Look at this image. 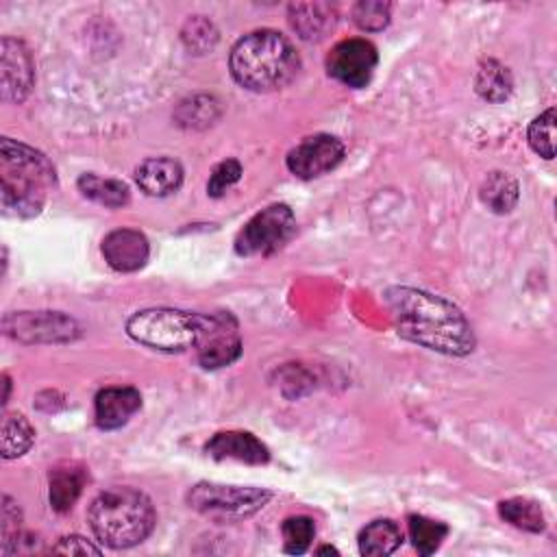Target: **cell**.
<instances>
[{
	"instance_id": "obj_31",
	"label": "cell",
	"mask_w": 557,
	"mask_h": 557,
	"mask_svg": "<svg viewBox=\"0 0 557 557\" xmlns=\"http://www.w3.org/2000/svg\"><path fill=\"white\" fill-rule=\"evenodd\" d=\"M0 520H2V553L7 555L11 548V542L20 537V509L9 496H2Z\"/></svg>"
},
{
	"instance_id": "obj_9",
	"label": "cell",
	"mask_w": 557,
	"mask_h": 557,
	"mask_svg": "<svg viewBox=\"0 0 557 557\" xmlns=\"http://www.w3.org/2000/svg\"><path fill=\"white\" fill-rule=\"evenodd\" d=\"M2 329L9 337L35 344V342H70L78 335V326L72 318L59 311H15L7 313Z\"/></svg>"
},
{
	"instance_id": "obj_7",
	"label": "cell",
	"mask_w": 557,
	"mask_h": 557,
	"mask_svg": "<svg viewBox=\"0 0 557 557\" xmlns=\"http://www.w3.org/2000/svg\"><path fill=\"white\" fill-rule=\"evenodd\" d=\"M296 233L294 211L283 205H270L255 213L244 228L235 237V252L242 257L255 255H272L281 246H285Z\"/></svg>"
},
{
	"instance_id": "obj_17",
	"label": "cell",
	"mask_w": 557,
	"mask_h": 557,
	"mask_svg": "<svg viewBox=\"0 0 557 557\" xmlns=\"http://www.w3.org/2000/svg\"><path fill=\"white\" fill-rule=\"evenodd\" d=\"M289 26L305 41L324 39L337 22L335 7L329 2H298L289 4Z\"/></svg>"
},
{
	"instance_id": "obj_18",
	"label": "cell",
	"mask_w": 557,
	"mask_h": 557,
	"mask_svg": "<svg viewBox=\"0 0 557 557\" xmlns=\"http://www.w3.org/2000/svg\"><path fill=\"white\" fill-rule=\"evenodd\" d=\"M85 483H87V472L76 463H61L50 468V474H48L50 507L59 513L70 511L78 500Z\"/></svg>"
},
{
	"instance_id": "obj_27",
	"label": "cell",
	"mask_w": 557,
	"mask_h": 557,
	"mask_svg": "<svg viewBox=\"0 0 557 557\" xmlns=\"http://www.w3.org/2000/svg\"><path fill=\"white\" fill-rule=\"evenodd\" d=\"M527 139L529 146L533 148L535 154L544 157V159H553L555 157V109H546L544 113H540L527 131Z\"/></svg>"
},
{
	"instance_id": "obj_11",
	"label": "cell",
	"mask_w": 557,
	"mask_h": 557,
	"mask_svg": "<svg viewBox=\"0 0 557 557\" xmlns=\"http://www.w3.org/2000/svg\"><path fill=\"white\" fill-rule=\"evenodd\" d=\"M35 83V63L24 41L2 37L0 41V94L4 102H24Z\"/></svg>"
},
{
	"instance_id": "obj_2",
	"label": "cell",
	"mask_w": 557,
	"mask_h": 557,
	"mask_svg": "<svg viewBox=\"0 0 557 557\" xmlns=\"http://www.w3.org/2000/svg\"><path fill=\"white\" fill-rule=\"evenodd\" d=\"M228 67L242 87L250 91H274L296 78L300 57L285 35L261 28L237 39L231 48Z\"/></svg>"
},
{
	"instance_id": "obj_14",
	"label": "cell",
	"mask_w": 557,
	"mask_h": 557,
	"mask_svg": "<svg viewBox=\"0 0 557 557\" xmlns=\"http://www.w3.org/2000/svg\"><path fill=\"white\" fill-rule=\"evenodd\" d=\"M141 407V394L131 385L104 387L94 398L96 424L104 431L124 426Z\"/></svg>"
},
{
	"instance_id": "obj_22",
	"label": "cell",
	"mask_w": 557,
	"mask_h": 557,
	"mask_svg": "<svg viewBox=\"0 0 557 557\" xmlns=\"http://www.w3.org/2000/svg\"><path fill=\"white\" fill-rule=\"evenodd\" d=\"M518 183L507 172H490L479 189L481 202L494 213H509L518 205Z\"/></svg>"
},
{
	"instance_id": "obj_29",
	"label": "cell",
	"mask_w": 557,
	"mask_h": 557,
	"mask_svg": "<svg viewBox=\"0 0 557 557\" xmlns=\"http://www.w3.org/2000/svg\"><path fill=\"white\" fill-rule=\"evenodd\" d=\"M183 41L189 50H196V54L211 50L218 41V30L213 28V24L200 15L191 17L185 28H183Z\"/></svg>"
},
{
	"instance_id": "obj_10",
	"label": "cell",
	"mask_w": 557,
	"mask_h": 557,
	"mask_svg": "<svg viewBox=\"0 0 557 557\" xmlns=\"http://www.w3.org/2000/svg\"><path fill=\"white\" fill-rule=\"evenodd\" d=\"M344 152L346 148L337 137L318 133L305 137L298 146H294L287 152L285 163L287 170L298 178H318L337 168L344 159Z\"/></svg>"
},
{
	"instance_id": "obj_13",
	"label": "cell",
	"mask_w": 557,
	"mask_h": 557,
	"mask_svg": "<svg viewBox=\"0 0 557 557\" xmlns=\"http://www.w3.org/2000/svg\"><path fill=\"white\" fill-rule=\"evenodd\" d=\"M102 257L115 272H135L146 265L150 246L144 233L135 228H115L102 239Z\"/></svg>"
},
{
	"instance_id": "obj_24",
	"label": "cell",
	"mask_w": 557,
	"mask_h": 557,
	"mask_svg": "<svg viewBox=\"0 0 557 557\" xmlns=\"http://www.w3.org/2000/svg\"><path fill=\"white\" fill-rule=\"evenodd\" d=\"M35 442V429L22 413H7L2 420L0 450L4 459L22 457Z\"/></svg>"
},
{
	"instance_id": "obj_12",
	"label": "cell",
	"mask_w": 557,
	"mask_h": 557,
	"mask_svg": "<svg viewBox=\"0 0 557 557\" xmlns=\"http://www.w3.org/2000/svg\"><path fill=\"white\" fill-rule=\"evenodd\" d=\"M198 363L207 370L231 366L242 355V337L237 322L228 313H209V324L196 346Z\"/></svg>"
},
{
	"instance_id": "obj_15",
	"label": "cell",
	"mask_w": 557,
	"mask_h": 557,
	"mask_svg": "<svg viewBox=\"0 0 557 557\" xmlns=\"http://www.w3.org/2000/svg\"><path fill=\"white\" fill-rule=\"evenodd\" d=\"M205 453L218 461L235 459L252 466L270 459L268 446L248 431H220L205 444Z\"/></svg>"
},
{
	"instance_id": "obj_1",
	"label": "cell",
	"mask_w": 557,
	"mask_h": 557,
	"mask_svg": "<svg viewBox=\"0 0 557 557\" xmlns=\"http://www.w3.org/2000/svg\"><path fill=\"white\" fill-rule=\"evenodd\" d=\"M383 296L403 339L450 357L474 350L472 324L448 298L407 285H392Z\"/></svg>"
},
{
	"instance_id": "obj_34",
	"label": "cell",
	"mask_w": 557,
	"mask_h": 557,
	"mask_svg": "<svg viewBox=\"0 0 557 557\" xmlns=\"http://www.w3.org/2000/svg\"><path fill=\"white\" fill-rule=\"evenodd\" d=\"M315 553H318V555H324V553H333V555H337V550H335L333 546H320Z\"/></svg>"
},
{
	"instance_id": "obj_20",
	"label": "cell",
	"mask_w": 557,
	"mask_h": 557,
	"mask_svg": "<svg viewBox=\"0 0 557 557\" xmlns=\"http://www.w3.org/2000/svg\"><path fill=\"white\" fill-rule=\"evenodd\" d=\"M76 185H78V191L87 200L98 202V205L109 207V209H120V207L128 205V200H131L128 185L124 181H117V178H102L94 172H87V174L78 176Z\"/></svg>"
},
{
	"instance_id": "obj_30",
	"label": "cell",
	"mask_w": 557,
	"mask_h": 557,
	"mask_svg": "<svg viewBox=\"0 0 557 557\" xmlns=\"http://www.w3.org/2000/svg\"><path fill=\"white\" fill-rule=\"evenodd\" d=\"M242 176V165L235 159H226L222 163H218L207 181V194L213 198L224 196Z\"/></svg>"
},
{
	"instance_id": "obj_28",
	"label": "cell",
	"mask_w": 557,
	"mask_h": 557,
	"mask_svg": "<svg viewBox=\"0 0 557 557\" xmlns=\"http://www.w3.org/2000/svg\"><path fill=\"white\" fill-rule=\"evenodd\" d=\"M389 11L392 4L383 2V0H361L352 7L350 15L352 22L361 28V30H381L389 24Z\"/></svg>"
},
{
	"instance_id": "obj_16",
	"label": "cell",
	"mask_w": 557,
	"mask_h": 557,
	"mask_svg": "<svg viewBox=\"0 0 557 557\" xmlns=\"http://www.w3.org/2000/svg\"><path fill=\"white\" fill-rule=\"evenodd\" d=\"M135 181L146 196H170L183 183V168L176 159L170 157H150L144 159L135 170Z\"/></svg>"
},
{
	"instance_id": "obj_32",
	"label": "cell",
	"mask_w": 557,
	"mask_h": 557,
	"mask_svg": "<svg viewBox=\"0 0 557 557\" xmlns=\"http://www.w3.org/2000/svg\"><path fill=\"white\" fill-rule=\"evenodd\" d=\"M52 553L59 555H100V548L87 542L81 535H65L59 540V544L52 546Z\"/></svg>"
},
{
	"instance_id": "obj_4",
	"label": "cell",
	"mask_w": 557,
	"mask_h": 557,
	"mask_svg": "<svg viewBox=\"0 0 557 557\" xmlns=\"http://www.w3.org/2000/svg\"><path fill=\"white\" fill-rule=\"evenodd\" d=\"M87 520L100 544L131 548L152 533L157 513L144 492L131 485H113L91 500Z\"/></svg>"
},
{
	"instance_id": "obj_33",
	"label": "cell",
	"mask_w": 557,
	"mask_h": 557,
	"mask_svg": "<svg viewBox=\"0 0 557 557\" xmlns=\"http://www.w3.org/2000/svg\"><path fill=\"white\" fill-rule=\"evenodd\" d=\"M2 385H4V394H2V405H7V400H9V389H11V381H9V376H7V374L2 376Z\"/></svg>"
},
{
	"instance_id": "obj_3",
	"label": "cell",
	"mask_w": 557,
	"mask_h": 557,
	"mask_svg": "<svg viewBox=\"0 0 557 557\" xmlns=\"http://www.w3.org/2000/svg\"><path fill=\"white\" fill-rule=\"evenodd\" d=\"M0 172L2 209L20 218L37 215L57 185V172L48 157L11 137L0 141Z\"/></svg>"
},
{
	"instance_id": "obj_8",
	"label": "cell",
	"mask_w": 557,
	"mask_h": 557,
	"mask_svg": "<svg viewBox=\"0 0 557 557\" xmlns=\"http://www.w3.org/2000/svg\"><path fill=\"white\" fill-rule=\"evenodd\" d=\"M379 63V52L372 41L350 37L335 44L326 57V72L346 87H366Z\"/></svg>"
},
{
	"instance_id": "obj_5",
	"label": "cell",
	"mask_w": 557,
	"mask_h": 557,
	"mask_svg": "<svg viewBox=\"0 0 557 557\" xmlns=\"http://www.w3.org/2000/svg\"><path fill=\"white\" fill-rule=\"evenodd\" d=\"M209 324V313L152 307L135 311L126 320V333L141 346L161 352H183L196 348Z\"/></svg>"
},
{
	"instance_id": "obj_19",
	"label": "cell",
	"mask_w": 557,
	"mask_h": 557,
	"mask_svg": "<svg viewBox=\"0 0 557 557\" xmlns=\"http://www.w3.org/2000/svg\"><path fill=\"white\" fill-rule=\"evenodd\" d=\"M357 544L359 553L366 557H385L403 544V531L394 520L379 518L359 531Z\"/></svg>"
},
{
	"instance_id": "obj_25",
	"label": "cell",
	"mask_w": 557,
	"mask_h": 557,
	"mask_svg": "<svg viewBox=\"0 0 557 557\" xmlns=\"http://www.w3.org/2000/svg\"><path fill=\"white\" fill-rule=\"evenodd\" d=\"M407 529H409L411 544L420 555L435 553L444 542V537L448 535V527L444 522L431 520L426 516H416V513L407 518Z\"/></svg>"
},
{
	"instance_id": "obj_26",
	"label": "cell",
	"mask_w": 557,
	"mask_h": 557,
	"mask_svg": "<svg viewBox=\"0 0 557 557\" xmlns=\"http://www.w3.org/2000/svg\"><path fill=\"white\" fill-rule=\"evenodd\" d=\"M281 533H283V550L289 555H302L315 537V524L309 516H292L283 520Z\"/></svg>"
},
{
	"instance_id": "obj_21",
	"label": "cell",
	"mask_w": 557,
	"mask_h": 557,
	"mask_svg": "<svg viewBox=\"0 0 557 557\" xmlns=\"http://www.w3.org/2000/svg\"><path fill=\"white\" fill-rule=\"evenodd\" d=\"M474 89L487 102H503L513 89L511 72L500 61L485 59L474 74Z\"/></svg>"
},
{
	"instance_id": "obj_6",
	"label": "cell",
	"mask_w": 557,
	"mask_h": 557,
	"mask_svg": "<svg viewBox=\"0 0 557 557\" xmlns=\"http://www.w3.org/2000/svg\"><path fill=\"white\" fill-rule=\"evenodd\" d=\"M272 498V492L250 485L196 483L187 492V505L198 513L218 522H237L261 511Z\"/></svg>"
},
{
	"instance_id": "obj_23",
	"label": "cell",
	"mask_w": 557,
	"mask_h": 557,
	"mask_svg": "<svg viewBox=\"0 0 557 557\" xmlns=\"http://www.w3.org/2000/svg\"><path fill=\"white\" fill-rule=\"evenodd\" d=\"M498 513L505 522L513 524L516 529L529 531V533H542L546 527V518H544L540 503L524 498V496H513V498L500 500Z\"/></svg>"
}]
</instances>
